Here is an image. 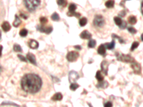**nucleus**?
Listing matches in <instances>:
<instances>
[{
	"label": "nucleus",
	"mask_w": 143,
	"mask_h": 107,
	"mask_svg": "<svg viewBox=\"0 0 143 107\" xmlns=\"http://www.w3.org/2000/svg\"><path fill=\"white\" fill-rule=\"evenodd\" d=\"M1 37H2V32L0 31V39H1Z\"/></svg>",
	"instance_id": "45"
},
{
	"label": "nucleus",
	"mask_w": 143,
	"mask_h": 107,
	"mask_svg": "<svg viewBox=\"0 0 143 107\" xmlns=\"http://www.w3.org/2000/svg\"><path fill=\"white\" fill-rule=\"evenodd\" d=\"M41 0H24V4L26 8L29 11H35L36 9L39 6Z\"/></svg>",
	"instance_id": "2"
},
{
	"label": "nucleus",
	"mask_w": 143,
	"mask_h": 107,
	"mask_svg": "<svg viewBox=\"0 0 143 107\" xmlns=\"http://www.w3.org/2000/svg\"><path fill=\"white\" fill-rule=\"evenodd\" d=\"M139 45H140V43L138 42H134L133 43V44H132V46H131L130 50L133 52V51H134L135 49H136L139 46Z\"/></svg>",
	"instance_id": "30"
},
{
	"label": "nucleus",
	"mask_w": 143,
	"mask_h": 107,
	"mask_svg": "<svg viewBox=\"0 0 143 107\" xmlns=\"http://www.w3.org/2000/svg\"><path fill=\"white\" fill-rule=\"evenodd\" d=\"M142 37H143V35L142 34L141 35V40H142Z\"/></svg>",
	"instance_id": "46"
},
{
	"label": "nucleus",
	"mask_w": 143,
	"mask_h": 107,
	"mask_svg": "<svg viewBox=\"0 0 143 107\" xmlns=\"http://www.w3.org/2000/svg\"><path fill=\"white\" fill-rule=\"evenodd\" d=\"M2 49H3V46L2 45H0V57L2 56Z\"/></svg>",
	"instance_id": "41"
},
{
	"label": "nucleus",
	"mask_w": 143,
	"mask_h": 107,
	"mask_svg": "<svg viewBox=\"0 0 143 107\" xmlns=\"http://www.w3.org/2000/svg\"><path fill=\"white\" fill-rule=\"evenodd\" d=\"M112 37H113V38H116V39H118L119 42H120L121 44H123V43H125V42H124V40L122 39L120 37H119V36H117V35L115 34H113L112 35Z\"/></svg>",
	"instance_id": "34"
},
{
	"label": "nucleus",
	"mask_w": 143,
	"mask_h": 107,
	"mask_svg": "<svg viewBox=\"0 0 143 107\" xmlns=\"http://www.w3.org/2000/svg\"><path fill=\"white\" fill-rule=\"evenodd\" d=\"M2 105H12V106H19V105L14 104V103H12V102H3Z\"/></svg>",
	"instance_id": "38"
},
{
	"label": "nucleus",
	"mask_w": 143,
	"mask_h": 107,
	"mask_svg": "<svg viewBox=\"0 0 143 107\" xmlns=\"http://www.w3.org/2000/svg\"><path fill=\"white\" fill-rule=\"evenodd\" d=\"M105 107H111L112 106V104L111 103V102H107L106 104H105Z\"/></svg>",
	"instance_id": "39"
},
{
	"label": "nucleus",
	"mask_w": 143,
	"mask_h": 107,
	"mask_svg": "<svg viewBox=\"0 0 143 107\" xmlns=\"http://www.w3.org/2000/svg\"><path fill=\"white\" fill-rule=\"evenodd\" d=\"M119 28H120L121 29H125L126 27H127V23H126L125 21H122L121 25L119 26Z\"/></svg>",
	"instance_id": "37"
},
{
	"label": "nucleus",
	"mask_w": 143,
	"mask_h": 107,
	"mask_svg": "<svg viewBox=\"0 0 143 107\" xmlns=\"http://www.w3.org/2000/svg\"><path fill=\"white\" fill-rule=\"evenodd\" d=\"M63 96L61 93H56L52 97V100L53 101H61L62 99Z\"/></svg>",
	"instance_id": "15"
},
{
	"label": "nucleus",
	"mask_w": 143,
	"mask_h": 107,
	"mask_svg": "<svg viewBox=\"0 0 143 107\" xmlns=\"http://www.w3.org/2000/svg\"><path fill=\"white\" fill-rule=\"evenodd\" d=\"M105 23V19L102 15L97 14L94 17V20H93V24H94V26H96L97 27H102L104 26Z\"/></svg>",
	"instance_id": "4"
},
{
	"label": "nucleus",
	"mask_w": 143,
	"mask_h": 107,
	"mask_svg": "<svg viewBox=\"0 0 143 107\" xmlns=\"http://www.w3.org/2000/svg\"><path fill=\"white\" fill-rule=\"evenodd\" d=\"M108 68H109V62L106 60H104L101 64V69L102 72L105 74V75H107L108 74Z\"/></svg>",
	"instance_id": "9"
},
{
	"label": "nucleus",
	"mask_w": 143,
	"mask_h": 107,
	"mask_svg": "<svg viewBox=\"0 0 143 107\" xmlns=\"http://www.w3.org/2000/svg\"><path fill=\"white\" fill-rule=\"evenodd\" d=\"M21 86L22 89L27 93H37L42 88V79L35 74H26L21 79Z\"/></svg>",
	"instance_id": "1"
},
{
	"label": "nucleus",
	"mask_w": 143,
	"mask_h": 107,
	"mask_svg": "<svg viewBox=\"0 0 143 107\" xmlns=\"http://www.w3.org/2000/svg\"><path fill=\"white\" fill-rule=\"evenodd\" d=\"M96 79H97L99 81L104 80V77L102 75V73L100 71H97V74H96Z\"/></svg>",
	"instance_id": "23"
},
{
	"label": "nucleus",
	"mask_w": 143,
	"mask_h": 107,
	"mask_svg": "<svg viewBox=\"0 0 143 107\" xmlns=\"http://www.w3.org/2000/svg\"><path fill=\"white\" fill-rule=\"evenodd\" d=\"M127 30L129 32H130L131 34H136L137 33V29H135V28L133 27H127Z\"/></svg>",
	"instance_id": "33"
},
{
	"label": "nucleus",
	"mask_w": 143,
	"mask_h": 107,
	"mask_svg": "<svg viewBox=\"0 0 143 107\" xmlns=\"http://www.w3.org/2000/svg\"><path fill=\"white\" fill-rule=\"evenodd\" d=\"M131 66L134 70V72L137 74H140L141 73V65L139 63L136 62L135 61L131 63Z\"/></svg>",
	"instance_id": "8"
},
{
	"label": "nucleus",
	"mask_w": 143,
	"mask_h": 107,
	"mask_svg": "<svg viewBox=\"0 0 143 107\" xmlns=\"http://www.w3.org/2000/svg\"><path fill=\"white\" fill-rule=\"evenodd\" d=\"M97 87L99 88H102V89H105L106 87H107L108 86V82L107 81H100V82L97 85Z\"/></svg>",
	"instance_id": "17"
},
{
	"label": "nucleus",
	"mask_w": 143,
	"mask_h": 107,
	"mask_svg": "<svg viewBox=\"0 0 143 107\" xmlns=\"http://www.w3.org/2000/svg\"><path fill=\"white\" fill-rule=\"evenodd\" d=\"M79 78H80V76L75 71H71L69 74V81L71 83L75 82Z\"/></svg>",
	"instance_id": "7"
},
{
	"label": "nucleus",
	"mask_w": 143,
	"mask_h": 107,
	"mask_svg": "<svg viewBox=\"0 0 143 107\" xmlns=\"http://www.w3.org/2000/svg\"><path fill=\"white\" fill-rule=\"evenodd\" d=\"M87 23V19L86 17H82L81 18L79 21V24L80 25L81 27H84L85 26Z\"/></svg>",
	"instance_id": "21"
},
{
	"label": "nucleus",
	"mask_w": 143,
	"mask_h": 107,
	"mask_svg": "<svg viewBox=\"0 0 143 107\" xmlns=\"http://www.w3.org/2000/svg\"><path fill=\"white\" fill-rule=\"evenodd\" d=\"M2 28L3 29L4 31H5V32H7V31H9L11 29V26L9 22L4 21L3 24H2Z\"/></svg>",
	"instance_id": "14"
},
{
	"label": "nucleus",
	"mask_w": 143,
	"mask_h": 107,
	"mask_svg": "<svg viewBox=\"0 0 143 107\" xmlns=\"http://www.w3.org/2000/svg\"><path fill=\"white\" fill-rule=\"evenodd\" d=\"M115 46V42L114 40H112V42H110V43H106L105 44V46H106V48L107 49H109V50H111L112 49H114Z\"/></svg>",
	"instance_id": "18"
},
{
	"label": "nucleus",
	"mask_w": 143,
	"mask_h": 107,
	"mask_svg": "<svg viewBox=\"0 0 143 107\" xmlns=\"http://www.w3.org/2000/svg\"><path fill=\"white\" fill-rule=\"evenodd\" d=\"M97 52L98 54H100V55L105 56V54H106V48H105V45H100V46L98 47Z\"/></svg>",
	"instance_id": "13"
},
{
	"label": "nucleus",
	"mask_w": 143,
	"mask_h": 107,
	"mask_svg": "<svg viewBox=\"0 0 143 107\" xmlns=\"http://www.w3.org/2000/svg\"><path fill=\"white\" fill-rule=\"evenodd\" d=\"M1 69H2V67H1V66H0V72H1Z\"/></svg>",
	"instance_id": "47"
},
{
	"label": "nucleus",
	"mask_w": 143,
	"mask_h": 107,
	"mask_svg": "<svg viewBox=\"0 0 143 107\" xmlns=\"http://www.w3.org/2000/svg\"><path fill=\"white\" fill-rule=\"evenodd\" d=\"M80 86L77 84V83H75V82H73V83L71 84V85H70V89L72 90V91H75V90L77 89V88H79Z\"/></svg>",
	"instance_id": "29"
},
{
	"label": "nucleus",
	"mask_w": 143,
	"mask_h": 107,
	"mask_svg": "<svg viewBox=\"0 0 143 107\" xmlns=\"http://www.w3.org/2000/svg\"><path fill=\"white\" fill-rule=\"evenodd\" d=\"M96 43H97V42H96L95 40H94V39H90V41L89 42L87 46H88L89 48H94V46H96Z\"/></svg>",
	"instance_id": "24"
},
{
	"label": "nucleus",
	"mask_w": 143,
	"mask_h": 107,
	"mask_svg": "<svg viewBox=\"0 0 143 107\" xmlns=\"http://www.w3.org/2000/svg\"><path fill=\"white\" fill-rule=\"evenodd\" d=\"M80 56V54L79 53L77 52H74V51H72V52H70L67 55V59L70 62H74L77 60Z\"/></svg>",
	"instance_id": "5"
},
{
	"label": "nucleus",
	"mask_w": 143,
	"mask_h": 107,
	"mask_svg": "<svg viewBox=\"0 0 143 107\" xmlns=\"http://www.w3.org/2000/svg\"><path fill=\"white\" fill-rule=\"evenodd\" d=\"M74 47L75 49H79V50H81V49H82V47H81L80 45H75Z\"/></svg>",
	"instance_id": "40"
},
{
	"label": "nucleus",
	"mask_w": 143,
	"mask_h": 107,
	"mask_svg": "<svg viewBox=\"0 0 143 107\" xmlns=\"http://www.w3.org/2000/svg\"><path fill=\"white\" fill-rule=\"evenodd\" d=\"M13 49H14V52H22V49H21V47L20 46V45L17 44H16L14 45V46H13Z\"/></svg>",
	"instance_id": "25"
},
{
	"label": "nucleus",
	"mask_w": 143,
	"mask_h": 107,
	"mask_svg": "<svg viewBox=\"0 0 143 107\" xmlns=\"http://www.w3.org/2000/svg\"><path fill=\"white\" fill-rule=\"evenodd\" d=\"M29 46L32 49H37L39 47V42L35 39H30L28 42Z\"/></svg>",
	"instance_id": "10"
},
{
	"label": "nucleus",
	"mask_w": 143,
	"mask_h": 107,
	"mask_svg": "<svg viewBox=\"0 0 143 107\" xmlns=\"http://www.w3.org/2000/svg\"><path fill=\"white\" fill-rule=\"evenodd\" d=\"M51 19H52L53 21H59V14H57V12H54V13H53L52 15L51 16Z\"/></svg>",
	"instance_id": "27"
},
{
	"label": "nucleus",
	"mask_w": 143,
	"mask_h": 107,
	"mask_svg": "<svg viewBox=\"0 0 143 107\" xmlns=\"http://www.w3.org/2000/svg\"><path fill=\"white\" fill-rule=\"evenodd\" d=\"M114 21H115V24H117V26H120L122 22V19L120 17H115L114 18Z\"/></svg>",
	"instance_id": "26"
},
{
	"label": "nucleus",
	"mask_w": 143,
	"mask_h": 107,
	"mask_svg": "<svg viewBox=\"0 0 143 107\" xmlns=\"http://www.w3.org/2000/svg\"><path fill=\"white\" fill-rule=\"evenodd\" d=\"M21 23V19H19V17H18L17 15H16L15 16V20L13 22V26H14V27H18Z\"/></svg>",
	"instance_id": "16"
},
{
	"label": "nucleus",
	"mask_w": 143,
	"mask_h": 107,
	"mask_svg": "<svg viewBox=\"0 0 143 107\" xmlns=\"http://www.w3.org/2000/svg\"><path fill=\"white\" fill-rule=\"evenodd\" d=\"M27 59L29 61V62L34 64V65H37V62H36V58H35V56L31 54V53H28L27 55Z\"/></svg>",
	"instance_id": "11"
},
{
	"label": "nucleus",
	"mask_w": 143,
	"mask_h": 107,
	"mask_svg": "<svg viewBox=\"0 0 143 107\" xmlns=\"http://www.w3.org/2000/svg\"><path fill=\"white\" fill-rule=\"evenodd\" d=\"M20 17H21L23 18V19H27V16H25V14H20Z\"/></svg>",
	"instance_id": "42"
},
{
	"label": "nucleus",
	"mask_w": 143,
	"mask_h": 107,
	"mask_svg": "<svg viewBox=\"0 0 143 107\" xmlns=\"http://www.w3.org/2000/svg\"><path fill=\"white\" fill-rule=\"evenodd\" d=\"M67 15L69 17H75L79 18L81 16L80 13H77L75 11H68L67 12Z\"/></svg>",
	"instance_id": "20"
},
{
	"label": "nucleus",
	"mask_w": 143,
	"mask_h": 107,
	"mask_svg": "<svg viewBox=\"0 0 143 107\" xmlns=\"http://www.w3.org/2000/svg\"><path fill=\"white\" fill-rule=\"evenodd\" d=\"M37 29L40 31L42 33H45V34H50L53 30L52 27L49 26V27H45V26H37Z\"/></svg>",
	"instance_id": "6"
},
{
	"label": "nucleus",
	"mask_w": 143,
	"mask_h": 107,
	"mask_svg": "<svg viewBox=\"0 0 143 107\" xmlns=\"http://www.w3.org/2000/svg\"><path fill=\"white\" fill-rule=\"evenodd\" d=\"M142 4H141V12H142V14H143V12H142Z\"/></svg>",
	"instance_id": "44"
},
{
	"label": "nucleus",
	"mask_w": 143,
	"mask_h": 107,
	"mask_svg": "<svg viewBox=\"0 0 143 107\" xmlns=\"http://www.w3.org/2000/svg\"><path fill=\"white\" fill-rule=\"evenodd\" d=\"M125 12H123V11H122V13H120L119 15H120L121 17H125Z\"/></svg>",
	"instance_id": "43"
},
{
	"label": "nucleus",
	"mask_w": 143,
	"mask_h": 107,
	"mask_svg": "<svg viewBox=\"0 0 143 107\" xmlns=\"http://www.w3.org/2000/svg\"><path fill=\"white\" fill-rule=\"evenodd\" d=\"M80 37L84 39H90L92 38V34L87 30H84L80 34Z\"/></svg>",
	"instance_id": "12"
},
{
	"label": "nucleus",
	"mask_w": 143,
	"mask_h": 107,
	"mask_svg": "<svg viewBox=\"0 0 143 107\" xmlns=\"http://www.w3.org/2000/svg\"><path fill=\"white\" fill-rule=\"evenodd\" d=\"M39 21H40V22H41L42 24H45L47 22L48 20H47V19L46 17H40V19H39Z\"/></svg>",
	"instance_id": "35"
},
{
	"label": "nucleus",
	"mask_w": 143,
	"mask_h": 107,
	"mask_svg": "<svg viewBox=\"0 0 143 107\" xmlns=\"http://www.w3.org/2000/svg\"><path fill=\"white\" fill-rule=\"evenodd\" d=\"M105 6L107 8H112L115 6V1L114 0H108L105 3Z\"/></svg>",
	"instance_id": "19"
},
{
	"label": "nucleus",
	"mask_w": 143,
	"mask_h": 107,
	"mask_svg": "<svg viewBox=\"0 0 143 107\" xmlns=\"http://www.w3.org/2000/svg\"><path fill=\"white\" fill-rule=\"evenodd\" d=\"M77 9V5L75 4H71L69 6V11H75Z\"/></svg>",
	"instance_id": "31"
},
{
	"label": "nucleus",
	"mask_w": 143,
	"mask_h": 107,
	"mask_svg": "<svg viewBox=\"0 0 143 107\" xmlns=\"http://www.w3.org/2000/svg\"><path fill=\"white\" fill-rule=\"evenodd\" d=\"M116 57L117 59H118L119 61L122 62H126V63H131L135 62V59L132 57L129 54H122L120 52H116Z\"/></svg>",
	"instance_id": "3"
},
{
	"label": "nucleus",
	"mask_w": 143,
	"mask_h": 107,
	"mask_svg": "<svg viewBox=\"0 0 143 107\" xmlns=\"http://www.w3.org/2000/svg\"><path fill=\"white\" fill-rule=\"evenodd\" d=\"M129 23L131 24H135L137 23V18L135 16H131L128 18Z\"/></svg>",
	"instance_id": "22"
},
{
	"label": "nucleus",
	"mask_w": 143,
	"mask_h": 107,
	"mask_svg": "<svg viewBox=\"0 0 143 107\" xmlns=\"http://www.w3.org/2000/svg\"><path fill=\"white\" fill-rule=\"evenodd\" d=\"M18 58L20 59L21 61H22V62H27V59H26V57H25V56H23L22 55H20V54H18L17 55Z\"/></svg>",
	"instance_id": "36"
},
{
	"label": "nucleus",
	"mask_w": 143,
	"mask_h": 107,
	"mask_svg": "<svg viewBox=\"0 0 143 107\" xmlns=\"http://www.w3.org/2000/svg\"><path fill=\"white\" fill-rule=\"evenodd\" d=\"M27 34H28V31L26 29H22L21 31H19V35L22 37H25L26 36H27Z\"/></svg>",
	"instance_id": "28"
},
{
	"label": "nucleus",
	"mask_w": 143,
	"mask_h": 107,
	"mask_svg": "<svg viewBox=\"0 0 143 107\" xmlns=\"http://www.w3.org/2000/svg\"><path fill=\"white\" fill-rule=\"evenodd\" d=\"M57 4L59 6L62 7H66L67 6V1L66 0H57Z\"/></svg>",
	"instance_id": "32"
}]
</instances>
